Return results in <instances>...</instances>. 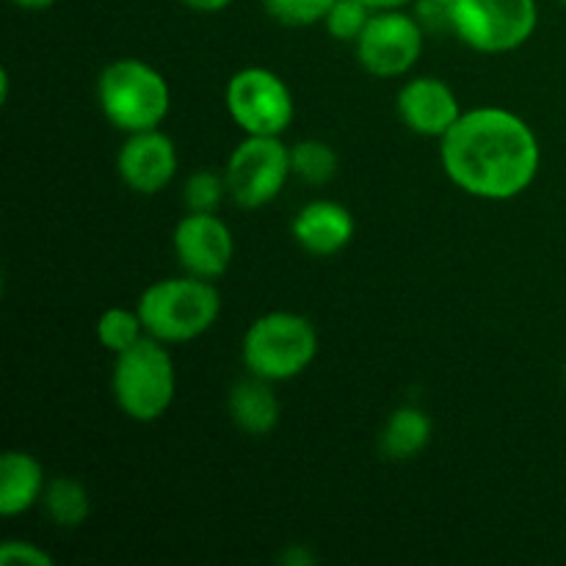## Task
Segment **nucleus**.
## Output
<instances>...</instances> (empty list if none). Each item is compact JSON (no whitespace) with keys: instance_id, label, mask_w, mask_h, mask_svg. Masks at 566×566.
Segmentation results:
<instances>
[{"instance_id":"obj_1","label":"nucleus","mask_w":566,"mask_h":566,"mask_svg":"<svg viewBox=\"0 0 566 566\" xmlns=\"http://www.w3.org/2000/svg\"><path fill=\"white\" fill-rule=\"evenodd\" d=\"M440 164L448 180L468 197L509 202L534 186L542 169V144L520 114L481 105L464 111L440 138Z\"/></svg>"},{"instance_id":"obj_2","label":"nucleus","mask_w":566,"mask_h":566,"mask_svg":"<svg viewBox=\"0 0 566 566\" xmlns=\"http://www.w3.org/2000/svg\"><path fill=\"white\" fill-rule=\"evenodd\" d=\"M149 337L166 346L199 340L216 326L221 315V293L216 282L182 271L144 287L136 302Z\"/></svg>"},{"instance_id":"obj_3","label":"nucleus","mask_w":566,"mask_h":566,"mask_svg":"<svg viewBox=\"0 0 566 566\" xmlns=\"http://www.w3.org/2000/svg\"><path fill=\"white\" fill-rule=\"evenodd\" d=\"M318 329L313 321L291 310H271L247 326L241 363L247 374L280 385L310 370L318 357Z\"/></svg>"},{"instance_id":"obj_4","label":"nucleus","mask_w":566,"mask_h":566,"mask_svg":"<svg viewBox=\"0 0 566 566\" xmlns=\"http://www.w3.org/2000/svg\"><path fill=\"white\" fill-rule=\"evenodd\" d=\"M97 105L116 130H153L171 111V88L164 72L144 59H116L97 77Z\"/></svg>"},{"instance_id":"obj_5","label":"nucleus","mask_w":566,"mask_h":566,"mask_svg":"<svg viewBox=\"0 0 566 566\" xmlns=\"http://www.w3.org/2000/svg\"><path fill=\"white\" fill-rule=\"evenodd\" d=\"M169 348L147 335L114 357L111 396L125 418L155 423L171 409L177 398V368Z\"/></svg>"},{"instance_id":"obj_6","label":"nucleus","mask_w":566,"mask_h":566,"mask_svg":"<svg viewBox=\"0 0 566 566\" xmlns=\"http://www.w3.org/2000/svg\"><path fill=\"white\" fill-rule=\"evenodd\" d=\"M536 28V0H457L451 6L453 36L475 53H514L534 39Z\"/></svg>"},{"instance_id":"obj_7","label":"nucleus","mask_w":566,"mask_h":566,"mask_svg":"<svg viewBox=\"0 0 566 566\" xmlns=\"http://www.w3.org/2000/svg\"><path fill=\"white\" fill-rule=\"evenodd\" d=\"M224 105L243 136H285L296 116L287 81L265 66H243L227 81Z\"/></svg>"},{"instance_id":"obj_8","label":"nucleus","mask_w":566,"mask_h":566,"mask_svg":"<svg viewBox=\"0 0 566 566\" xmlns=\"http://www.w3.org/2000/svg\"><path fill=\"white\" fill-rule=\"evenodd\" d=\"M224 177L238 208H265L285 191L293 177L291 147L282 136H247L227 158Z\"/></svg>"},{"instance_id":"obj_9","label":"nucleus","mask_w":566,"mask_h":566,"mask_svg":"<svg viewBox=\"0 0 566 566\" xmlns=\"http://www.w3.org/2000/svg\"><path fill=\"white\" fill-rule=\"evenodd\" d=\"M426 48V28L418 14L403 9L374 11L363 36L354 42V55L368 75L381 81L407 77L418 66Z\"/></svg>"},{"instance_id":"obj_10","label":"nucleus","mask_w":566,"mask_h":566,"mask_svg":"<svg viewBox=\"0 0 566 566\" xmlns=\"http://www.w3.org/2000/svg\"><path fill=\"white\" fill-rule=\"evenodd\" d=\"M171 249L186 274L219 282L235 258V238L219 213L186 210L171 230Z\"/></svg>"},{"instance_id":"obj_11","label":"nucleus","mask_w":566,"mask_h":566,"mask_svg":"<svg viewBox=\"0 0 566 566\" xmlns=\"http://www.w3.org/2000/svg\"><path fill=\"white\" fill-rule=\"evenodd\" d=\"M180 169L177 144L160 127L153 130L127 133L116 153V171L119 180L138 197H155L175 182Z\"/></svg>"},{"instance_id":"obj_12","label":"nucleus","mask_w":566,"mask_h":566,"mask_svg":"<svg viewBox=\"0 0 566 566\" xmlns=\"http://www.w3.org/2000/svg\"><path fill=\"white\" fill-rule=\"evenodd\" d=\"M396 114L409 133L440 142L464 114L457 92L437 75H415L396 94Z\"/></svg>"},{"instance_id":"obj_13","label":"nucleus","mask_w":566,"mask_h":566,"mask_svg":"<svg viewBox=\"0 0 566 566\" xmlns=\"http://www.w3.org/2000/svg\"><path fill=\"white\" fill-rule=\"evenodd\" d=\"M357 221L343 202L313 199L291 221V235L313 258H335L354 241Z\"/></svg>"},{"instance_id":"obj_14","label":"nucleus","mask_w":566,"mask_h":566,"mask_svg":"<svg viewBox=\"0 0 566 566\" xmlns=\"http://www.w3.org/2000/svg\"><path fill=\"white\" fill-rule=\"evenodd\" d=\"M48 475L44 464L28 451H6L0 457V514L20 517L42 503Z\"/></svg>"},{"instance_id":"obj_15","label":"nucleus","mask_w":566,"mask_h":566,"mask_svg":"<svg viewBox=\"0 0 566 566\" xmlns=\"http://www.w3.org/2000/svg\"><path fill=\"white\" fill-rule=\"evenodd\" d=\"M227 409L235 429L249 437H269L282 418V403L274 385L252 374L232 385Z\"/></svg>"},{"instance_id":"obj_16","label":"nucleus","mask_w":566,"mask_h":566,"mask_svg":"<svg viewBox=\"0 0 566 566\" xmlns=\"http://www.w3.org/2000/svg\"><path fill=\"white\" fill-rule=\"evenodd\" d=\"M434 423L420 407H398L385 420V429L379 434V451L390 462H412L415 457L429 448Z\"/></svg>"},{"instance_id":"obj_17","label":"nucleus","mask_w":566,"mask_h":566,"mask_svg":"<svg viewBox=\"0 0 566 566\" xmlns=\"http://www.w3.org/2000/svg\"><path fill=\"white\" fill-rule=\"evenodd\" d=\"M44 514L50 517V523L59 525V528H81L83 523L92 514V497H88L86 484L81 479H72V475H55L48 481L42 495Z\"/></svg>"},{"instance_id":"obj_18","label":"nucleus","mask_w":566,"mask_h":566,"mask_svg":"<svg viewBox=\"0 0 566 566\" xmlns=\"http://www.w3.org/2000/svg\"><path fill=\"white\" fill-rule=\"evenodd\" d=\"M337 153L332 144L321 142V138H302V142L291 144V169L296 180L304 186H329L337 177Z\"/></svg>"},{"instance_id":"obj_19","label":"nucleus","mask_w":566,"mask_h":566,"mask_svg":"<svg viewBox=\"0 0 566 566\" xmlns=\"http://www.w3.org/2000/svg\"><path fill=\"white\" fill-rule=\"evenodd\" d=\"M94 335H97L99 346L116 357V354L127 352L138 340H144L147 329H144V321L136 307H108L97 318Z\"/></svg>"},{"instance_id":"obj_20","label":"nucleus","mask_w":566,"mask_h":566,"mask_svg":"<svg viewBox=\"0 0 566 566\" xmlns=\"http://www.w3.org/2000/svg\"><path fill=\"white\" fill-rule=\"evenodd\" d=\"M224 199H230L224 171L197 169L182 182V205L193 213H219Z\"/></svg>"},{"instance_id":"obj_21","label":"nucleus","mask_w":566,"mask_h":566,"mask_svg":"<svg viewBox=\"0 0 566 566\" xmlns=\"http://www.w3.org/2000/svg\"><path fill=\"white\" fill-rule=\"evenodd\" d=\"M260 3H263L265 14L280 25L310 28L324 25L335 0H260Z\"/></svg>"},{"instance_id":"obj_22","label":"nucleus","mask_w":566,"mask_h":566,"mask_svg":"<svg viewBox=\"0 0 566 566\" xmlns=\"http://www.w3.org/2000/svg\"><path fill=\"white\" fill-rule=\"evenodd\" d=\"M370 17H374V9H368V6L359 3V0H335V6H332L329 14H326L324 28L332 39H337V42L354 44L363 36Z\"/></svg>"},{"instance_id":"obj_23","label":"nucleus","mask_w":566,"mask_h":566,"mask_svg":"<svg viewBox=\"0 0 566 566\" xmlns=\"http://www.w3.org/2000/svg\"><path fill=\"white\" fill-rule=\"evenodd\" d=\"M0 564L3 566H53L55 558L44 547L28 539H6L0 545Z\"/></svg>"},{"instance_id":"obj_24","label":"nucleus","mask_w":566,"mask_h":566,"mask_svg":"<svg viewBox=\"0 0 566 566\" xmlns=\"http://www.w3.org/2000/svg\"><path fill=\"white\" fill-rule=\"evenodd\" d=\"M186 9L191 11H199V14H219V11L230 9L235 0H180Z\"/></svg>"},{"instance_id":"obj_25","label":"nucleus","mask_w":566,"mask_h":566,"mask_svg":"<svg viewBox=\"0 0 566 566\" xmlns=\"http://www.w3.org/2000/svg\"><path fill=\"white\" fill-rule=\"evenodd\" d=\"M280 562L287 564V566H310V564H315V556L307 551V547L293 545V547H287L285 553H282Z\"/></svg>"},{"instance_id":"obj_26","label":"nucleus","mask_w":566,"mask_h":566,"mask_svg":"<svg viewBox=\"0 0 566 566\" xmlns=\"http://www.w3.org/2000/svg\"><path fill=\"white\" fill-rule=\"evenodd\" d=\"M359 3H365L374 11H385V9H407V6L415 3V0H359Z\"/></svg>"},{"instance_id":"obj_27","label":"nucleus","mask_w":566,"mask_h":566,"mask_svg":"<svg viewBox=\"0 0 566 566\" xmlns=\"http://www.w3.org/2000/svg\"><path fill=\"white\" fill-rule=\"evenodd\" d=\"M11 3H14L17 9H25V11H44L50 9V6L59 3V0H11Z\"/></svg>"},{"instance_id":"obj_28","label":"nucleus","mask_w":566,"mask_h":566,"mask_svg":"<svg viewBox=\"0 0 566 566\" xmlns=\"http://www.w3.org/2000/svg\"><path fill=\"white\" fill-rule=\"evenodd\" d=\"M431 3H440V6H446V9H451V6L457 3V0H431Z\"/></svg>"},{"instance_id":"obj_29","label":"nucleus","mask_w":566,"mask_h":566,"mask_svg":"<svg viewBox=\"0 0 566 566\" xmlns=\"http://www.w3.org/2000/svg\"><path fill=\"white\" fill-rule=\"evenodd\" d=\"M558 3H562V6H566V0H558Z\"/></svg>"}]
</instances>
